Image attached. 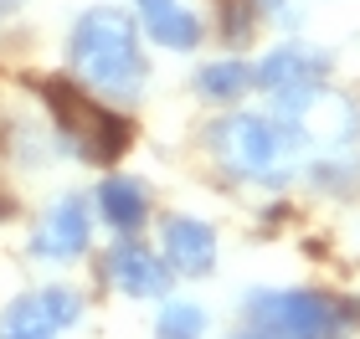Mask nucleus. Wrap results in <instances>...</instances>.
Returning a JSON list of instances; mask_svg holds the SVG:
<instances>
[{
  "mask_svg": "<svg viewBox=\"0 0 360 339\" xmlns=\"http://www.w3.org/2000/svg\"><path fill=\"white\" fill-rule=\"evenodd\" d=\"M68 62L77 72V83L108 98H139L144 93V46H139V26L124 6H88L77 11V21L68 31Z\"/></svg>",
  "mask_w": 360,
  "mask_h": 339,
  "instance_id": "1",
  "label": "nucleus"
},
{
  "mask_svg": "<svg viewBox=\"0 0 360 339\" xmlns=\"http://www.w3.org/2000/svg\"><path fill=\"white\" fill-rule=\"evenodd\" d=\"M206 144L226 175L252 180V185H283L304 154V139L283 119H268V113H226V119L211 124Z\"/></svg>",
  "mask_w": 360,
  "mask_h": 339,
  "instance_id": "2",
  "label": "nucleus"
},
{
  "mask_svg": "<svg viewBox=\"0 0 360 339\" xmlns=\"http://www.w3.org/2000/svg\"><path fill=\"white\" fill-rule=\"evenodd\" d=\"M41 103L52 108L57 139L68 144L83 165H108V159L124 154V144H129V119L108 113L103 103H93L77 77H52V83H41Z\"/></svg>",
  "mask_w": 360,
  "mask_h": 339,
  "instance_id": "3",
  "label": "nucleus"
},
{
  "mask_svg": "<svg viewBox=\"0 0 360 339\" xmlns=\"http://www.w3.org/2000/svg\"><path fill=\"white\" fill-rule=\"evenodd\" d=\"M252 324L273 339H345L350 314L309 288H257L248 298Z\"/></svg>",
  "mask_w": 360,
  "mask_h": 339,
  "instance_id": "4",
  "label": "nucleus"
},
{
  "mask_svg": "<svg viewBox=\"0 0 360 339\" xmlns=\"http://www.w3.org/2000/svg\"><path fill=\"white\" fill-rule=\"evenodd\" d=\"M273 103H278V119L304 139V149H345V144L360 139V108H355V98H345V93H335L324 83L283 93V98H273Z\"/></svg>",
  "mask_w": 360,
  "mask_h": 339,
  "instance_id": "5",
  "label": "nucleus"
},
{
  "mask_svg": "<svg viewBox=\"0 0 360 339\" xmlns=\"http://www.w3.org/2000/svg\"><path fill=\"white\" fill-rule=\"evenodd\" d=\"M83 319V298L72 288H31L0 309V339H62Z\"/></svg>",
  "mask_w": 360,
  "mask_h": 339,
  "instance_id": "6",
  "label": "nucleus"
},
{
  "mask_svg": "<svg viewBox=\"0 0 360 339\" xmlns=\"http://www.w3.org/2000/svg\"><path fill=\"white\" fill-rule=\"evenodd\" d=\"M88 237H93L88 196H57L41 211L37 232H31V257H41V262H77L88 252Z\"/></svg>",
  "mask_w": 360,
  "mask_h": 339,
  "instance_id": "7",
  "label": "nucleus"
},
{
  "mask_svg": "<svg viewBox=\"0 0 360 339\" xmlns=\"http://www.w3.org/2000/svg\"><path fill=\"white\" fill-rule=\"evenodd\" d=\"M324 72H330V57H324L319 46L288 36L283 46H273V52L252 67V88H263L268 98H283V93H299V88L324 83Z\"/></svg>",
  "mask_w": 360,
  "mask_h": 339,
  "instance_id": "8",
  "label": "nucleus"
},
{
  "mask_svg": "<svg viewBox=\"0 0 360 339\" xmlns=\"http://www.w3.org/2000/svg\"><path fill=\"white\" fill-rule=\"evenodd\" d=\"M160 252L175 272L201 278V272L217 267V232L201 216H165L160 221Z\"/></svg>",
  "mask_w": 360,
  "mask_h": 339,
  "instance_id": "9",
  "label": "nucleus"
},
{
  "mask_svg": "<svg viewBox=\"0 0 360 339\" xmlns=\"http://www.w3.org/2000/svg\"><path fill=\"white\" fill-rule=\"evenodd\" d=\"M108 272H113V288H124L129 298L170 293V262H160V252H150L144 241H113Z\"/></svg>",
  "mask_w": 360,
  "mask_h": 339,
  "instance_id": "10",
  "label": "nucleus"
},
{
  "mask_svg": "<svg viewBox=\"0 0 360 339\" xmlns=\"http://www.w3.org/2000/svg\"><path fill=\"white\" fill-rule=\"evenodd\" d=\"M139 6V26L144 36L165 52H195L201 46V15L186 0H134Z\"/></svg>",
  "mask_w": 360,
  "mask_h": 339,
  "instance_id": "11",
  "label": "nucleus"
},
{
  "mask_svg": "<svg viewBox=\"0 0 360 339\" xmlns=\"http://www.w3.org/2000/svg\"><path fill=\"white\" fill-rule=\"evenodd\" d=\"M93 206H98V216H103L113 232H124V237L150 221V190L139 180H129V175H108V180L98 185Z\"/></svg>",
  "mask_w": 360,
  "mask_h": 339,
  "instance_id": "12",
  "label": "nucleus"
},
{
  "mask_svg": "<svg viewBox=\"0 0 360 339\" xmlns=\"http://www.w3.org/2000/svg\"><path fill=\"white\" fill-rule=\"evenodd\" d=\"M248 88H252V67H248V62H237V57L206 62V67L195 72V93L211 98V103H232V98H242Z\"/></svg>",
  "mask_w": 360,
  "mask_h": 339,
  "instance_id": "13",
  "label": "nucleus"
},
{
  "mask_svg": "<svg viewBox=\"0 0 360 339\" xmlns=\"http://www.w3.org/2000/svg\"><path fill=\"white\" fill-rule=\"evenodd\" d=\"M206 309H195V303H165L155 319V339H206Z\"/></svg>",
  "mask_w": 360,
  "mask_h": 339,
  "instance_id": "14",
  "label": "nucleus"
},
{
  "mask_svg": "<svg viewBox=\"0 0 360 339\" xmlns=\"http://www.w3.org/2000/svg\"><path fill=\"white\" fill-rule=\"evenodd\" d=\"M11 216H15V201L6 196V190H0V221H11Z\"/></svg>",
  "mask_w": 360,
  "mask_h": 339,
  "instance_id": "15",
  "label": "nucleus"
},
{
  "mask_svg": "<svg viewBox=\"0 0 360 339\" xmlns=\"http://www.w3.org/2000/svg\"><path fill=\"white\" fill-rule=\"evenodd\" d=\"M232 339H273V334H263V329H248V334H232Z\"/></svg>",
  "mask_w": 360,
  "mask_h": 339,
  "instance_id": "16",
  "label": "nucleus"
}]
</instances>
